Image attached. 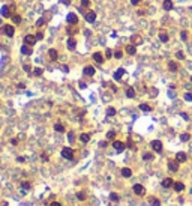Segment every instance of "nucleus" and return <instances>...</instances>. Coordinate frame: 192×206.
<instances>
[{
    "mask_svg": "<svg viewBox=\"0 0 192 206\" xmlns=\"http://www.w3.org/2000/svg\"><path fill=\"white\" fill-rule=\"evenodd\" d=\"M3 33L6 35V36L12 38L14 35H15V29H14V26H11V24H6V26H3Z\"/></svg>",
    "mask_w": 192,
    "mask_h": 206,
    "instance_id": "f257e3e1",
    "label": "nucleus"
},
{
    "mask_svg": "<svg viewBox=\"0 0 192 206\" xmlns=\"http://www.w3.org/2000/svg\"><path fill=\"white\" fill-rule=\"evenodd\" d=\"M62 157L66 159H72L74 158V150L71 147H63L62 149Z\"/></svg>",
    "mask_w": 192,
    "mask_h": 206,
    "instance_id": "f03ea898",
    "label": "nucleus"
},
{
    "mask_svg": "<svg viewBox=\"0 0 192 206\" xmlns=\"http://www.w3.org/2000/svg\"><path fill=\"white\" fill-rule=\"evenodd\" d=\"M36 41H38V38L35 36V35H26L24 36V42L27 44V45H35Z\"/></svg>",
    "mask_w": 192,
    "mask_h": 206,
    "instance_id": "7ed1b4c3",
    "label": "nucleus"
},
{
    "mask_svg": "<svg viewBox=\"0 0 192 206\" xmlns=\"http://www.w3.org/2000/svg\"><path fill=\"white\" fill-rule=\"evenodd\" d=\"M113 147H114L117 152H122V150H125V143L123 141H119V140H116V141H113Z\"/></svg>",
    "mask_w": 192,
    "mask_h": 206,
    "instance_id": "20e7f679",
    "label": "nucleus"
},
{
    "mask_svg": "<svg viewBox=\"0 0 192 206\" xmlns=\"http://www.w3.org/2000/svg\"><path fill=\"white\" fill-rule=\"evenodd\" d=\"M66 21L69 23V24H77L78 23V17L75 15V14H68V17H66Z\"/></svg>",
    "mask_w": 192,
    "mask_h": 206,
    "instance_id": "39448f33",
    "label": "nucleus"
},
{
    "mask_svg": "<svg viewBox=\"0 0 192 206\" xmlns=\"http://www.w3.org/2000/svg\"><path fill=\"white\" fill-rule=\"evenodd\" d=\"M152 147L155 152H162V143L159 140H153L152 141Z\"/></svg>",
    "mask_w": 192,
    "mask_h": 206,
    "instance_id": "423d86ee",
    "label": "nucleus"
},
{
    "mask_svg": "<svg viewBox=\"0 0 192 206\" xmlns=\"http://www.w3.org/2000/svg\"><path fill=\"white\" fill-rule=\"evenodd\" d=\"M86 21H87V23H95V21H96V12H93V11L87 12V14H86Z\"/></svg>",
    "mask_w": 192,
    "mask_h": 206,
    "instance_id": "0eeeda50",
    "label": "nucleus"
},
{
    "mask_svg": "<svg viewBox=\"0 0 192 206\" xmlns=\"http://www.w3.org/2000/svg\"><path fill=\"white\" fill-rule=\"evenodd\" d=\"M134 193L138 194V196H143V194H144V186H143L141 184H135V185H134Z\"/></svg>",
    "mask_w": 192,
    "mask_h": 206,
    "instance_id": "6e6552de",
    "label": "nucleus"
},
{
    "mask_svg": "<svg viewBox=\"0 0 192 206\" xmlns=\"http://www.w3.org/2000/svg\"><path fill=\"white\" fill-rule=\"evenodd\" d=\"M11 6H3L2 8V11H0V12H2V17H5V18H9V17H12V14H11Z\"/></svg>",
    "mask_w": 192,
    "mask_h": 206,
    "instance_id": "1a4fd4ad",
    "label": "nucleus"
},
{
    "mask_svg": "<svg viewBox=\"0 0 192 206\" xmlns=\"http://www.w3.org/2000/svg\"><path fill=\"white\" fill-rule=\"evenodd\" d=\"M168 168L171 170V172H177L179 170V161L176 159V161H170L168 163Z\"/></svg>",
    "mask_w": 192,
    "mask_h": 206,
    "instance_id": "9d476101",
    "label": "nucleus"
},
{
    "mask_svg": "<svg viewBox=\"0 0 192 206\" xmlns=\"http://www.w3.org/2000/svg\"><path fill=\"white\" fill-rule=\"evenodd\" d=\"M95 72H96V69H95L93 66H90V65L84 68V74H86V75H89V77H92V75H95Z\"/></svg>",
    "mask_w": 192,
    "mask_h": 206,
    "instance_id": "9b49d317",
    "label": "nucleus"
},
{
    "mask_svg": "<svg viewBox=\"0 0 192 206\" xmlns=\"http://www.w3.org/2000/svg\"><path fill=\"white\" fill-rule=\"evenodd\" d=\"M123 74H125V69L123 68H119L116 72H114V80H116V81H119V80L123 77Z\"/></svg>",
    "mask_w": 192,
    "mask_h": 206,
    "instance_id": "f8f14e48",
    "label": "nucleus"
},
{
    "mask_svg": "<svg viewBox=\"0 0 192 206\" xmlns=\"http://www.w3.org/2000/svg\"><path fill=\"white\" fill-rule=\"evenodd\" d=\"M21 53H23V54H26V56H30L32 53H33V50L27 45V44H26V45H23V47H21Z\"/></svg>",
    "mask_w": 192,
    "mask_h": 206,
    "instance_id": "ddd939ff",
    "label": "nucleus"
},
{
    "mask_svg": "<svg viewBox=\"0 0 192 206\" xmlns=\"http://www.w3.org/2000/svg\"><path fill=\"white\" fill-rule=\"evenodd\" d=\"M173 185H174V182H173V179H170V177H167V179L162 181V186L164 188H171Z\"/></svg>",
    "mask_w": 192,
    "mask_h": 206,
    "instance_id": "4468645a",
    "label": "nucleus"
},
{
    "mask_svg": "<svg viewBox=\"0 0 192 206\" xmlns=\"http://www.w3.org/2000/svg\"><path fill=\"white\" fill-rule=\"evenodd\" d=\"M122 176H123V177H131V176H132V170L128 168V167L122 168Z\"/></svg>",
    "mask_w": 192,
    "mask_h": 206,
    "instance_id": "2eb2a0df",
    "label": "nucleus"
},
{
    "mask_svg": "<svg viewBox=\"0 0 192 206\" xmlns=\"http://www.w3.org/2000/svg\"><path fill=\"white\" fill-rule=\"evenodd\" d=\"M176 159L179 161V163H185L186 161V154L185 152H179V154L176 155Z\"/></svg>",
    "mask_w": 192,
    "mask_h": 206,
    "instance_id": "dca6fc26",
    "label": "nucleus"
},
{
    "mask_svg": "<svg viewBox=\"0 0 192 206\" xmlns=\"http://www.w3.org/2000/svg\"><path fill=\"white\" fill-rule=\"evenodd\" d=\"M173 188H174V190H176L177 193H180V191H183V190H185V185H183L182 182H174Z\"/></svg>",
    "mask_w": 192,
    "mask_h": 206,
    "instance_id": "f3484780",
    "label": "nucleus"
},
{
    "mask_svg": "<svg viewBox=\"0 0 192 206\" xmlns=\"http://www.w3.org/2000/svg\"><path fill=\"white\" fill-rule=\"evenodd\" d=\"M48 54H50L51 60H57V57H59V53H57L54 48H50V50H48Z\"/></svg>",
    "mask_w": 192,
    "mask_h": 206,
    "instance_id": "a211bd4d",
    "label": "nucleus"
},
{
    "mask_svg": "<svg viewBox=\"0 0 192 206\" xmlns=\"http://www.w3.org/2000/svg\"><path fill=\"white\" fill-rule=\"evenodd\" d=\"M93 60L96 62V63H102V62H104V57H102L101 53H95V54H93Z\"/></svg>",
    "mask_w": 192,
    "mask_h": 206,
    "instance_id": "6ab92c4d",
    "label": "nucleus"
},
{
    "mask_svg": "<svg viewBox=\"0 0 192 206\" xmlns=\"http://www.w3.org/2000/svg\"><path fill=\"white\" fill-rule=\"evenodd\" d=\"M75 47H77V41L72 39V38H69L68 39V48L69 50H75Z\"/></svg>",
    "mask_w": 192,
    "mask_h": 206,
    "instance_id": "aec40b11",
    "label": "nucleus"
},
{
    "mask_svg": "<svg viewBox=\"0 0 192 206\" xmlns=\"http://www.w3.org/2000/svg\"><path fill=\"white\" fill-rule=\"evenodd\" d=\"M126 53H128V54H131V56L135 54V53H137V47L134 45V44H132V45H128L126 47Z\"/></svg>",
    "mask_w": 192,
    "mask_h": 206,
    "instance_id": "412c9836",
    "label": "nucleus"
},
{
    "mask_svg": "<svg viewBox=\"0 0 192 206\" xmlns=\"http://www.w3.org/2000/svg\"><path fill=\"white\" fill-rule=\"evenodd\" d=\"M164 9L165 11H170V9H173V2H171V0H164Z\"/></svg>",
    "mask_w": 192,
    "mask_h": 206,
    "instance_id": "4be33fe9",
    "label": "nucleus"
},
{
    "mask_svg": "<svg viewBox=\"0 0 192 206\" xmlns=\"http://www.w3.org/2000/svg\"><path fill=\"white\" fill-rule=\"evenodd\" d=\"M54 131H57V132H63V131H65V127H63L62 123H56V125H54Z\"/></svg>",
    "mask_w": 192,
    "mask_h": 206,
    "instance_id": "5701e85b",
    "label": "nucleus"
},
{
    "mask_svg": "<svg viewBox=\"0 0 192 206\" xmlns=\"http://www.w3.org/2000/svg\"><path fill=\"white\" fill-rule=\"evenodd\" d=\"M126 96H128V98H134V96H135V90H134L132 87H129L128 90H126Z\"/></svg>",
    "mask_w": 192,
    "mask_h": 206,
    "instance_id": "b1692460",
    "label": "nucleus"
},
{
    "mask_svg": "<svg viewBox=\"0 0 192 206\" xmlns=\"http://www.w3.org/2000/svg\"><path fill=\"white\" fill-rule=\"evenodd\" d=\"M80 140H81L83 143H87V141L90 140V136H89V134H81V136H80Z\"/></svg>",
    "mask_w": 192,
    "mask_h": 206,
    "instance_id": "393cba45",
    "label": "nucleus"
},
{
    "mask_svg": "<svg viewBox=\"0 0 192 206\" xmlns=\"http://www.w3.org/2000/svg\"><path fill=\"white\" fill-rule=\"evenodd\" d=\"M132 42H134V45H135V44H141V42H143V39L140 38L138 35H134V36H132Z\"/></svg>",
    "mask_w": 192,
    "mask_h": 206,
    "instance_id": "a878e982",
    "label": "nucleus"
},
{
    "mask_svg": "<svg viewBox=\"0 0 192 206\" xmlns=\"http://www.w3.org/2000/svg\"><path fill=\"white\" fill-rule=\"evenodd\" d=\"M168 68H170V71L176 72V71H177V63H174V62H170V63H168Z\"/></svg>",
    "mask_w": 192,
    "mask_h": 206,
    "instance_id": "bb28decb",
    "label": "nucleus"
},
{
    "mask_svg": "<svg viewBox=\"0 0 192 206\" xmlns=\"http://www.w3.org/2000/svg\"><path fill=\"white\" fill-rule=\"evenodd\" d=\"M140 108H141L143 111H150V110H152V107H150L149 104H141V105H140Z\"/></svg>",
    "mask_w": 192,
    "mask_h": 206,
    "instance_id": "cd10ccee",
    "label": "nucleus"
},
{
    "mask_svg": "<svg viewBox=\"0 0 192 206\" xmlns=\"http://www.w3.org/2000/svg\"><path fill=\"white\" fill-rule=\"evenodd\" d=\"M77 199H78V200H81V202H84V200H86V194H84L83 191L77 193Z\"/></svg>",
    "mask_w": 192,
    "mask_h": 206,
    "instance_id": "c85d7f7f",
    "label": "nucleus"
},
{
    "mask_svg": "<svg viewBox=\"0 0 192 206\" xmlns=\"http://www.w3.org/2000/svg\"><path fill=\"white\" fill-rule=\"evenodd\" d=\"M12 21H14L15 24H20V23H21V17H20V15H12Z\"/></svg>",
    "mask_w": 192,
    "mask_h": 206,
    "instance_id": "c756f323",
    "label": "nucleus"
},
{
    "mask_svg": "<svg viewBox=\"0 0 192 206\" xmlns=\"http://www.w3.org/2000/svg\"><path fill=\"white\" fill-rule=\"evenodd\" d=\"M110 199H111L113 202H119V194H116V193H111V194H110Z\"/></svg>",
    "mask_w": 192,
    "mask_h": 206,
    "instance_id": "7c9ffc66",
    "label": "nucleus"
},
{
    "mask_svg": "<svg viewBox=\"0 0 192 206\" xmlns=\"http://www.w3.org/2000/svg\"><path fill=\"white\" fill-rule=\"evenodd\" d=\"M150 205L152 206H161V202L158 199H150Z\"/></svg>",
    "mask_w": 192,
    "mask_h": 206,
    "instance_id": "2f4dec72",
    "label": "nucleus"
},
{
    "mask_svg": "<svg viewBox=\"0 0 192 206\" xmlns=\"http://www.w3.org/2000/svg\"><path fill=\"white\" fill-rule=\"evenodd\" d=\"M107 114H108V116H116V108H113V107H110V108L107 110Z\"/></svg>",
    "mask_w": 192,
    "mask_h": 206,
    "instance_id": "473e14b6",
    "label": "nucleus"
},
{
    "mask_svg": "<svg viewBox=\"0 0 192 206\" xmlns=\"http://www.w3.org/2000/svg\"><path fill=\"white\" fill-rule=\"evenodd\" d=\"M42 72H44V69H42V68H35V71H33V74H35V75H42Z\"/></svg>",
    "mask_w": 192,
    "mask_h": 206,
    "instance_id": "72a5a7b5",
    "label": "nucleus"
},
{
    "mask_svg": "<svg viewBox=\"0 0 192 206\" xmlns=\"http://www.w3.org/2000/svg\"><path fill=\"white\" fill-rule=\"evenodd\" d=\"M189 138H191L189 134H182V136H180V140H182V141H188Z\"/></svg>",
    "mask_w": 192,
    "mask_h": 206,
    "instance_id": "f704fd0d",
    "label": "nucleus"
},
{
    "mask_svg": "<svg viewBox=\"0 0 192 206\" xmlns=\"http://www.w3.org/2000/svg\"><path fill=\"white\" fill-rule=\"evenodd\" d=\"M159 39H161L162 42H167V41H168V36H167L165 33H161V35H159Z\"/></svg>",
    "mask_w": 192,
    "mask_h": 206,
    "instance_id": "c9c22d12",
    "label": "nucleus"
},
{
    "mask_svg": "<svg viewBox=\"0 0 192 206\" xmlns=\"http://www.w3.org/2000/svg\"><path fill=\"white\" fill-rule=\"evenodd\" d=\"M44 24H45V20H44V18H39V20L36 21V26H38V27H41V26H44Z\"/></svg>",
    "mask_w": 192,
    "mask_h": 206,
    "instance_id": "e433bc0d",
    "label": "nucleus"
},
{
    "mask_svg": "<svg viewBox=\"0 0 192 206\" xmlns=\"http://www.w3.org/2000/svg\"><path fill=\"white\" fill-rule=\"evenodd\" d=\"M122 56H123V53H122V51H120V50H117V51H116V53H114V57H116V59H120V57H122Z\"/></svg>",
    "mask_w": 192,
    "mask_h": 206,
    "instance_id": "4c0bfd02",
    "label": "nucleus"
},
{
    "mask_svg": "<svg viewBox=\"0 0 192 206\" xmlns=\"http://www.w3.org/2000/svg\"><path fill=\"white\" fill-rule=\"evenodd\" d=\"M180 38H182L183 41H186V38H188V33H186V30H183V32L180 33Z\"/></svg>",
    "mask_w": 192,
    "mask_h": 206,
    "instance_id": "58836bf2",
    "label": "nucleus"
},
{
    "mask_svg": "<svg viewBox=\"0 0 192 206\" xmlns=\"http://www.w3.org/2000/svg\"><path fill=\"white\" fill-rule=\"evenodd\" d=\"M116 137V132L114 131H110L108 134H107V138H114Z\"/></svg>",
    "mask_w": 192,
    "mask_h": 206,
    "instance_id": "ea45409f",
    "label": "nucleus"
},
{
    "mask_svg": "<svg viewBox=\"0 0 192 206\" xmlns=\"http://www.w3.org/2000/svg\"><path fill=\"white\" fill-rule=\"evenodd\" d=\"M111 56H113V51H111L110 48H107V51H105V57H107V59H110Z\"/></svg>",
    "mask_w": 192,
    "mask_h": 206,
    "instance_id": "a19ab883",
    "label": "nucleus"
},
{
    "mask_svg": "<svg viewBox=\"0 0 192 206\" xmlns=\"http://www.w3.org/2000/svg\"><path fill=\"white\" fill-rule=\"evenodd\" d=\"M185 99H186V101H192V93H191V92L185 93Z\"/></svg>",
    "mask_w": 192,
    "mask_h": 206,
    "instance_id": "79ce46f5",
    "label": "nucleus"
},
{
    "mask_svg": "<svg viewBox=\"0 0 192 206\" xmlns=\"http://www.w3.org/2000/svg\"><path fill=\"white\" fill-rule=\"evenodd\" d=\"M21 186L24 188V190H30V184H29V182H23Z\"/></svg>",
    "mask_w": 192,
    "mask_h": 206,
    "instance_id": "37998d69",
    "label": "nucleus"
},
{
    "mask_svg": "<svg viewBox=\"0 0 192 206\" xmlns=\"http://www.w3.org/2000/svg\"><path fill=\"white\" fill-rule=\"evenodd\" d=\"M176 56H177V59H180V60L185 59V56H183V53H182V51H177V54H176Z\"/></svg>",
    "mask_w": 192,
    "mask_h": 206,
    "instance_id": "c03bdc74",
    "label": "nucleus"
},
{
    "mask_svg": "<svg viewBox=\"0 0 192 206\" xmlns=\"http://www.w3.org/2000/svg\"><path fill=\"white\" fill-rule=\"evenodd\" d=\"M143 158H144L146 161H149V159H152V158H153V155H152V154H146V155H144Z\"/></svg>",
    "mask_w": 192,
    "mask_h": 206,
    "instance_id": "a18cd8bd",
    "label": "nucleus"
},
{
    "mask_svg": "<svg viewBox=\"0 0 192 206\" xmlns=\"http://www.w3.org/2000/svg\"><path fill=\"white\" fill-rule=\"evenodd\" d=\"M90 5V0H81V6H89Z\"/></svg>",
    "mask_w": 192,
    "mask_h": 206,
    "instance_id": "49530a36",
    "label": "nucleus"
},
{
    "mask_svg": "<svg viewBox=\"0 0 192 206\" xmlns=\"http://www.w3.org/2000/svg\"><path fill=\"white\" fill-rule=\"evenodd\" d=\"M36 38H38V41H41V39L44 38V33H42V32H38V33H36Z\"/></svg>",
    "mask_w": 192,
    "mask_h": 206,
    "instance_id": "de8ad7c7",
    "label": "nucleus"
},
{
    "mask_svg": "<svg viewBox=\"0 0 192 206\" xmlns=\"http://www.w3.org/2000/svg\"><path fill=\"white\" fill-rule=\"evenodd\" d=\"M68 140H69V141H74V134H72V132L68 134Z\"/></svg>",
    "mask_w": 192,
    "mask_h": 206,
    "instance_id": "09e8293b",
    "label": "nucleus"
},
{
    "mask_svg": "<svg viewBox=\"0 0 192 206\" xmlns=\"http://www.w3.org/2000/svg\"><path fill=\"white\" fill-rule=\"evenodd\" d=\"M62 71H63V72H68V71H69V68H68L66 65H63V66H62Z\"/></svg>",
    "mask_w": 192,
    "mask_h": 206,
    "instance_id": "8fccbe9b",
    "label": "nucleus"
},
{
    "mask_svg": "<svg viewBox=\"0 0 192 206\" xmlns=\"http://www.w3.org/2000/svg\"><path fill=\"white\" fill-rule=\"evenodd\" d=\"M24 71H26V72H30V66L29 65H24Z\"/></svg>",
    "mask_w": 192,
    "mask_h": 206,
    "instance_id": "3c124183",
    "label": "nucleus"
},
{
    "mask_svg": "<svg viewBox=\"0 0 192 206\" xmlns=\"http://www.w3.org/2000/svg\"><path fill=\"white\" fill-rule=\"evenodd\" d=\"M17 161H18V163H23V161H26V158H23V157H18V158H17Z\"/></svg>",
    "mask_w": 192,
    "mask_h": 206,
    "instance_id": "603ef678",
    "label": "nucleus"
},
{
    "mask_svg": "<svg viewBox=\"0 0 192 206\" xmlns=\"http://www.w3.org/2000/svg\"><path fill=\"white\" fill-rule=\"evenodd\" d=\"M140 2H141V0H131V3H132V5H138Z\"/></svg>",
    "mask_w": 192,
    "mask_h": 206,
    "instance_id": "864d4df0",
    "label": "nucleus"
},
{
    "mask_svg": "<svg viewBox=\"0 0 192 206\" xmlns=\"http://www.w3.org/2000/svg\"><path fill=\"white\" fill-rule=\"evenodd\" d=\"M50 206H62V205H60V203H59V202H53V203H51V205H50Z\"/></svg>",
    "mask_w": 192,
    "mask_h": 206,
    "instance_id": "5fc2aeb1",
    "label": "nucleus"
},
{
    "mask_svg": "<svg viewBox=\"0 0 192 206\" xmlns=\"http://www.w3.org/2000/svg\"><path fill=\"white\" fill-rule=\"evenodd\" d=\"M182 118H183V119H186V120H188V119H189V118H188V114H186V113H182Z\"/></svg>",
    "mask_w": 192,
    "mask_h": 206,
    "instance_id": "6e6d98bb",
    "label": "nucleus"
},
{
    "mask_svg": "<svg viewBox=\"0 0 192 206\" xmlns=\"http://www.w3.org/2000/svg\"><path fill=\"white\" fill-rule=\"evenodd\" d=\"M11 143H12V145H17V143H18V140H17V138H12Z\"/></svg>",
    "mask_w": 192,
    "mask_h": 206,
    "instance_id": "4d7b16f0",
    "label": "nucleus"
},
{
    "mask_svg": "<svg viewBox=\"0 0 192 206\" xmlns=\"http://www.w3.org/2000/svg\"><path fill=\"white\" fill-rule=\"evenodd\" d=\"M47 159H48V157L45 154H42V161H47Z\"/></svg>",
    "mask_w": 192,
    "mask_h": 206,
    "instance_id": "13d9d810",
    "label": "nucleus"
},
{
    "mask_svg": "<svg viewBox=\"0 0 192 206\" xmlns=\"http://www.w3.org/2000/svg\"><path fill=\"white\" fill-rule=\"evenodd\" d=\"M84 35L86 36H90V30H84Z\"/></svg>",
    "mask_w": 192,
    "mask_h": 206,
    "instance_id": "bf43d9fd",
    "label": "nucleus"
},
{
    "mask_svg": "<svg viewBox=\"0 0 192 206\" xmlns=\"http://www.w3.org/2000/svg\"><path fill=\"white\" fill-rule=\"evenodd\" d=\"M24 87H26V86H24L23 83H20V84H18V89H24Z\"/></svg>",
    "mask_w": 192,
    "mask_h": 206,
    "instance_id": "052dcab7",
    "label": "nucleus"
},
{
    "mask_svg": "<svg viewBox=\"0 0 192 206\" xmlns=\"http://www.w3.org/2000/svg\"><path fill=\"white\" fill-rule=\"evenodd\" d=\"M62 2H63L65 5H69V3H71V2H69V0H62Z\"/></svg>",
    "mask_w": 192,
    "mask_h": 206,
    "instance_id": "680f3d73",
    "label": "nucleus"
},
{
    "mask_svg": "<svg viewBox=\"0 0 192 206\" xmlns=\"http://www.w3.org/2000/svg\"><path fill=\"white\" fill-rule=\"evenodd\" d=\"M2 206H8V203H3V205H2Z\"/></svg>",
    "mask_w": 192,
    "mask_h": 206,
    "instance_id": "e2e57ef3",
    "label": "nucleus"
},
{
    "mask_svg": "<svg viewBox=\"0 0 192 206\" xmlns=\"http://www.w3.org/2000/svg\"><path fill=\"white\" fill-rule=\"evenodd\" d=\"M191 83H192V77H191Z\"/></svg>",
    "mask_w": 192,
    "mask_h": 206,
    "instance_id": "0e129e2a",
    "label": "nucleus"
}]
</instances>
